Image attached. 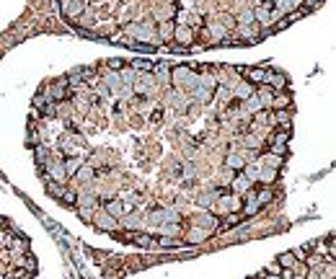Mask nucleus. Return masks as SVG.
I'll use <instances>...</instances> for the list:
<instances>
[{
  "label": "nucleus",
  "mask_w": 336,
  "mask_h": 279,
  "mask_svg": "<svg viewBox=\"0 0 336 279\" xmlns=\"http://www.w3.org/2000/svg\"><path fill=\"white\" fill-rule=\"evenodd\" d=\"M122 34H130V39L134 44H142V47H160V39H158V29L153 26V21H145V23H127Z\"/></svg>",
  "instance_id": "1"
},
{
  "label": "nucleus",
  "mask_w": 336,
  "mask_h": 279,
  "mask_svg": "<svg viewBox=\"0 0 336 279\" xmlns=\"http://www.w3.org/2000/svg\"><path fill=\"white\" fill-rule=\"evenodd\" d=\"M171 86L179 88V91H192L199 86V73L192 65H176L171 67Z\"/></svg>",
  "instance_id": "2"
},
{
  "label": "nucleus",
  "mask_w": 336,
  "mask_h": 279,
  "mask_svg": "<svg viewBox=\"0 0 336 279\" xmlns=\"http://www.w3.org/2000/svg\"><path fill=\"white\" fill-rule=\"evenodd\" d=\"M148 222L153 225V230L163 222H181V212L176 210V207H160V210H153L148 215Z\"/></svg>",
  "instance_id": "3"
},
{
  "label": "nucleus",
  "mask_w": 336,
  "mask_h": 279,
  "mask_svg": "<svg viewBox=\"0 0 336 279\" xmlns=\"http://www.w3.org/2000/svg\"><path fill=\"white\" fill-rule=\"evenodd\" d=\"M86 3L83 0H60V13H62V19H65L67 23H75L80 16H83L86 11Z\"/></svg>",
  "instance_id": "4"
},
{
  "label": "nucleus",
  "mask_w": 336,
  "mask_h": 279,
  "mask_svg": "<svg viewBox=\"0 0 336 279\" xmlns=\"http://www.w3.org/2000/svg\"><path fill=\"white\" fill-rule=\"evenodd\" d=\"M42 171H44L42 173L44 181H54V184H65L67 181V173H65V168H62V160H49Z\"/></svg>",
  "instance_id": "5"
},
{
  "label": "nucleus",
  "mask_w": 336,
  "mask_h": 279,
  "mask_svg": "<svg viewBox=\"0 0 336 279\" xmlns=\"http://www.w3.org/2000/svg\"><path fill=\"white\" fill-rule=\"evenodd\" d=\"M93 225H96L98 230H104V233H112V236H116V233L122 230L119 220H114L112 215H106V212H98V215H93Z\"/></svg>",
  "instance_id": "6"
},
{
  "label": "nucleus",
  "mask_w": 336,
  "mask_h": 279,
  "mask_svg": "<svg viewBox=\"0 0 336 279\" xmlns=\"http://www.w3.org/2000/svg\"><path fill=\"white\" fill-rule=\"evenodd\" d=\"M238 73L246 75V83H251L253 88L264 86V80H267V67H259V65H253V67H238Z\"/></svg>",
  "instance_id": "7"
},
{
  "label": "nucleus",
  "mask_w": 336,
  "mask_h": 279,
  "mask_svg": "<svg viewBox=\"0 0 336 279\" xmlns=\"http://www.w3.org/2000/svg\"><path fill=\"white\" fill-rule=\"evenodd\" d=\"M194 42H197V31H192L189 26H176V31H174L176 47H194Z\"/></svg>",
  "instance_id": "8"
},
{
  "label": "nucleus",
  "mask_w": 336,
  "mask_h": 279,
  "mask_svg": "<svg viewBox=\"0 0 336 279\" xmlns=\"http://www.w3.org/2000/svg\"><path fill=\"white\" fill-rule=\"evenodd\" d=\"M217 225H220V220H217L212 212H207V210H204V212H199V215H197L194 228H202V230H207V233H212V236H215V233H217Z\"/></svg>",
  "instance_id": "9"
},
{
  "label": "nucleus",
  "mask_w": 336,
  "mask_h": 279,
  "mask_svg": "<svg viewBox=\"0 0 336 279\" xmlns=\"http://www.w3.org/2000/svg\"><path fill=\"white\" fill-rule=\"evenodd\" d=\"M153 78L158 86H171V65L168 62H153Z\"/></svg>",
  "instance_id": "10"
},
{
  "label": "nucleus",
  "mask_w": 336,
  "mask_h": 279,
  "mask_svg": "<svg viewBox=\"0 0 336 279\" xmlns=\"http://www.w3.org/2000/svg\"><path fill=\"white\" fill-rule=\"evenodd\" d=\"M246 163H248V160H246V152H238V150H235V152H228V155H225V168L235 171V173H241V171L246 168Z\"/></svg>",
  "instance_id": "11"
},
{
  "label": "nucleus",
  "mask_w": 336,
  "mask_h": 279,
  "mask_svg": "<svg viewBox=\"0 0 336 279\" xmlns=\"http://www.w3.org/2000/svg\"><path fill=\"white\" fill-rule=\"evenodd\" d=\"M253 91H256V88H253L251 83H246V80H243V83H233L230 86V98H235V101H246V98H251L253 96Z\"/></svg>",
  "instance_id": "12"
},
{
  "label": "nucleus",
  "mask_w": 336,
  "mask_h": 279,
  "mask_svg": "<svg viewBox=\"0 0 336 279\" xmlns=\"http://www.w3.org/2000/svg\"><path fill=\"white\" fill-rule=\"evenodd\" d=\"M267 124H271L274 129H290L292 127V119H290V111H271Z\"/></svg>",
  "instance_id": "13"
},
{
  "label": "nucleus",
  "mask_w": 336,
  "mask_h": 279,
  "mask_svg": "<svg viewBox=\"0 0 336 279\" xmlns=\"http://www.w3.org/2000/svg\"><path fill=\"white\" fill-rule=\"evenodd\" d=\"M101 83L106 86L109 96H119V88H122V78H119V73H114V70H106Z\"/></svg>",
  "instance_id": "14"
},
{
  "label": "nucleus",
  "mask_w": 336,
  "mask_h": 279,
  "mask_svg": "<svg viewBox=\"0 0 336 279\" xmlns=\"http://www.w3.org/2000/svg\"><path fill=\"white\" fill-rule=\"evenodd\" d=\"M264 86H269L271 91H282V88L287 86V75L279 73V70H267V80Z\"/></svg>",
  "instance_id": "15"
},
{
  "label": "nucleus",
  "mask_w": 336,
  "mask_h": 279,
  "mask_svg": "<svg viewBox=\"0 0 336 279\" xmlns=\"http://www.w3.org/2000/svg\"><path fill=\"white\" fill-rule=\"evenodd\" d=\"M251 186H253V184H251L243 173H235V178H230V192H233V194H238V196H243Z\"/></svg>",
  "instance_id": "16"
},
{
  "label": "nucleus",
  "mask_w": 336,
  "mask_h": 279,
  "mask_svg": "<svg viewBox=\"0 0 336 279\" xmlns=\"http://www.w3.org/2000/svg\"><path fill=\"white\" fill-rule=\"evenodd\" d=\"M290 104H292V96H290V93H282V91H274V96H271V104H269V109H274V111H285Z\"/></svg>",
  "instance_id": "17"
},
{
  "label": "nucleus",
  "mask_w": 336,
  "mask_h": 279,
  "mask_svg": "<svg viewBox=\"0 0 336 279\" xmlns=\"http://www.w3.org/2000/svg\"><path fill=\"white\" fill-rule=\"evenodd\" d=\"M11 264L16 266V269H23V272H36V258L31 256V254H23V256H16Z\"/></svg>",
  "instance_id": "18"
},
{
  "label": "nucleus",
  "mask_w": 336,
  "mask_h": 279,
  "mask_svg": "<svg viewBox=\"0 0 336 279\" xmlns=\"http://www.w3.org/2000/svg\"><path fill=\"white\" fill-rule=\"evenodd\" d=\"M86 163V158H80V155H70V158H65L62 160V168H65V173H67V178L70 176H75L78 173V168Z\"/></svg>",
  "instance_id": "19"
},
{
  "label": "nucleus",
  "mask_w": 336,
  "mask_h": 279,
  "mask_svg": "<svg viewBox=\"0 0 336 279\" xmlns=\"http://www.w3.org/2000/svg\"><path fill=\"white\" fill-rule=\"evenodd\" d=\"M75 178H78V184H93V178H96V168L90 166V163H83V166L78 168Z\"/></svg>",
  "instance_id": "20"
},
{
  "label": "nucleus",
  "mask_w": 336,
  "mask_h": 279,
  "mask_svg": "<svg viewBox=\"0 0 336 279\" xmlns=\"http://www.w3.org/2000/svg\"><path fill=\"white\" fill-rule=\"evenodd\" d=\"M243 148H246V150H261V148H264L267 145V140L264 137H261V134H243Z\"/></svg>",
  "instance_id": "21"
},
{
  "label": "nucleus",
  "mask_w": 336,
  "mask_h": 279,
  "mask_svg": "<svg viewBox=\"0 0 336 279\" xmlns=\"http://www.w3.org/2000/svg\"><path fill=\"white\" fill-rule=\"evenodd\" d=\"M174 31H176V21L174 19H171V21H160V31H158L160 44L163 42H174Z\"/></svg>",
  "instance_id": "22"
},
{
  "label": "nucleus",
  "mask_w": 336,
  "mask_h": 279,
  "mask_svg": "<svg viewBox=\"0 0 336 279\" xmlns=\"http://www.w3.org/2000/svg\"><path fill=\"white\" fill-rule=\"evenodd\" d=\"M156 233H160L163 238H179L181 233V222H163L156 228Z\"/></svg>",
  "instance_id": "23"
},
{
  "label": "nucleus",
  "mask_w": 336,
  "mask_h": 279,
  "mask_svg": "<svg viewBox=\"0 0 336 279\" xmlns=\"http://www.w3.org/2000/svg\"><path fill=\"white\" fill-rule=\"evenodd\" d=\"M104 212L112 215L114 220H122V217H124V204H122L119 199H109V202L104 204Z\"/></svg>",
  "instance_id": "24"
},
{
  "label": "nucleus",
  "mask_w": 336,
  "mask_h": 279,
  "mask_svg": "<svg viewBox=\"0 0 336 279\" xmlns=\"http://www.w3.org/2000/svg\"><path fill=\"white\" fill-rule=\"evenodd\" d=\"M189 101H199V104H210L212 101V91H207V88L202 86H197L189 91Z\"/></svg>",
  "instance_id": "25"
},
{
  "label": "nucleus",
  "mask_w": 336,
  "mask_h": 279,
  "mask_svg": "<svg viewBox=\"0 0 336 279\" xmlns=\"http://www.w3.org/2000/svg\"><path fill=\"white\" fill-rule=\"evenodd\" d=\"M34 158H36V163H39L42 168L52 160V148H47V145H36L34 148Z\"/></svg>",
  "instance_id": "26"
},
{
  "label": "nucleus",
  "mask_w": 336,
  "mask_h": 279,
  "mask_svg": "<svg viewBox=\"0 0 336 279\" xmlns=\"http://www.w3.org/2000/svg\"><path fill=\"white\" fill-rule=\"evenodd\" d=\"M267 145H287L290 140V129H274L271 132V137H264Z\"/></svg>",
  "instance_id": "27"
},
{
  "label": "nucleus",
  "mask_w": 336,
  "mask_h": 279,
  "mask_svg": "<svg viewBox=\"0 0 336 279\" xmlns=\"http://www.w3.org/2000/svg\"><path fill=\"white\" fill-rule=\"evenodd\" d=\"M243 111L246 114H253L256 116L259 111H267L264 106H261V101H259V96H251V98H246V101H243Z\"/></svg>",
  "instance_id": "28"
},
{
  "label": "nucleus",
  "mask_w": 336,
  "mask_h": 279,
  "mask_svg": "<svg viewBox=\"0 0 336 279\" xmlns=\"http://www.w3.org/2000/svg\"><path fill=\"white\" fill-rule=\"evenodd\" d=\"M127 238H130V243H137L142 248H156V243H153V238L148 233H132V236H127Z\"/></svg>",
  "instance_id": "29"
},
{
  "label": "nucleus",
  "mask_w": 336,
  "mask_h": 279,
  "mask_svg": "<svg viewBox=\"0 0 336 279\" xmlns=\"http://www.w3.org/2000/svg\"><path fill=\"white\" fill-rule=\"evenodd\" d=\"M223 202H225V210H228V212H241V207H243V199H241L238 194L223 196Z\"/></svg>",
  "instance_id": "30"
},
{
  "label": "nucleus",
  "mask_w": 336,
  "mask_h": 279,
  "mask_svg": "<svg viewBox=\"0 0 336 279\" xmlns=\"http://www.w3.org/2000/svg\"><path fill=\"white\" fill-rule=\"evenodd\" d=\"M212 233H207V230H202V228H192L186 233V243H202V240H207Z\"/></svg>",
  "instance_id": "31"
},
{
  "label": "nucleus",
  "mask_w": 336,
  "mask_h": 279,
  "mask_svg": "<svg viewBox=\"0 0 336 279\" xmlns=\"http://www.w3.org/2000/svg\"><path fill=\"white\" fill-rule=\"evenodd\" d=\"M238 222H241V212H228V215H225V222H223V225H217V233L230 230V228H235Z\"/></svg>",
  "instance_id": "32"
},
{
  "label": "nucleus",
  "mask_w": 336,
  "mask_h": 279,
  "mask_svg": "<svg viewBox=\"0 0 336 279\" xmlns=\"http://www.w3.org/2000/svg\"><path fill=\"white\" fill-rule=\"evenodd\" d=\"M277 181V171L274 168H261V173H259V184H264V186H271Z\"/></svg>",
  "instance_id": "33"
},
{
  "label": "nucleus",
  "mask_w": 336,
  "mask_h": 279,
  "mask_svg": "<svg viewBox=\"0 0 336 279\" xmlns=\"http://www.w3.org/2000/svg\"><path fill=\"white\" fill-rule=\"evenodd\" d=\"M295 264H297V258L292 256V251H287V254H279V256H277V266H279V269H292Z\"/></svg>",
  "instance_id": "34"
},
{
  "label": "nucleus",
  "mask_w": 336,
  "mask_h": 279,
  "mask_svg": "<svg viewBox=\"0 0 336 279\" xmlns=\"http://www.w3.org/2000/svg\"><path fill=\"white\" fill-rule=\"evenodd\" d=\"M44 189H47V194L49 196H54V199H60L62 194H65V184H54V181H44Z\"/></svg>",
  "instance_id": "35"
},
{
  "label": "nucleus",
  "mask_w": 336,
  "mask_h": 279,
  "mask_svg": "<svg viewBox=\"0 0 336 279\" xmlns=\"http://www.w3.org/2000/svg\"><path fill=\"white\" fill-rule=\"evenodd\" d=\"M130 67H132L137 75H140V73H153V62H150V60H132Z\"/></svg>",
  "instance_id": "36"
},
{
  "label": "nucleus",
  "mask_w": 336,
  "mask_h": 279,
  "mask_svg": "<svg viewBox=\"0 0 336 279\" xmlns=\"http://www.w3.org/2000/svg\"><path fill=\"white\" fill-rule=\"evenodd\" d=\"M271 196H274V189L271 186H264V189H256V202L259 204H267V202H271Z\"/></svg>",
  "instance_id": "37"
},
{
  "label": "nucleus",
  "mask_w": 336,
  "mask_h": 279,
  "mask_svg": "<svg viewBox=\"0 0 336 279\" xmlns=\"http://www.w3.org/2000/svg\"><path fill=\"white\" fill-rule=\"evenodd\" d=\"M261 158H264V166H267V168H274V171H279V166L285 163V158H279V155H271V152H264V155H261Z\"/></svg>",
  "instance_id": "38"
},
{
  "label": "nucleus",
  "mask_w": 336,
  "mask_h": 279,
  "mask_svg": "<svg viewBox=\"0 0 336 279\" xmlns=\"http://www.w3.org/2000/svg\"><path fill=\"white\" fill-rule=\"evenodd\" d=\"M235 23L238 26H256V21H253V11H243L235 16Z\"/></svg>",
  "instance_id": "39"
},
{
  "label": "nucleus",
  "mask_w": 336,
  "mask_h": 279,
  "mask_svg": "<svg viewBox=\"0 0 336 279\" xmlns=\"http://www.w3.org/2000/svg\"><path fill=\"white\" fill-rule=\"evenodd\" d=\"M78 215L83 217L86 222H93V215H96V207H78Z\"/></svg>",
  "instance_id": "40"
},
{
  "label": "nucleus",
  "mask_w": 336,
  "mask_h": 279,
  "mask_svg": "<svg viewBox=\"0 0 336 279\" xmlns=\"http://www.w3.org/2000/svg\"><path fill=\"white\" fill-rule=\"evenodd\" d=\"M267 148V152H271V155H279V158H285L287 155V145H264Z\"/></svg>",
  "instance_id": "41"
},
{
  "label": "nucleus",
  "mask_w": 336,
  "mask_h": 279,
  "mask_svg": "<svg viewBox=\"0 0 336 279\" xmlns=\"http://www.w3.org/2000/svg\"><path fill=\"white\" fill-rule=\"evenodd\" d=\"M156 246H158V248H179L181 243H179V238H160Z\"/></svg>",
  "instance_id": "42"
},
{
  "label": "nucleus",
  "mask_w": 336,
  "mask_h": 279,
  "mask_svg": "<svg viewBox=\"0 0 336 279\" xmlns=\"http://www.w3.org/2000/svg\"><path fill=\"white\" fill-rule=\"evenodd\" d=\"M124 67V62L119 57H112V60H106V70H114V73H119V70Z\"/></svg>",
  "instance_id": "43"
},
{
  "label": "nucleus",
  "mask_w": 336,
  "mask_h": 279,
  "mask_svg": "<svg viewBox=\"0 0 336 279\" xmlns=\"http://www.w3.org/2000/svg\"><path fill=\"white\" fill-rule=\"evenodd\" d=\"M124 230H137L140 228V220L137 217H124V222H119Z\"/></svg>",
  "instance_id": "44"
},
{
  "label": "nucleus",
  "mask_w": 336,
  "mask_h": 279,
  "mask_svg": "<svg viewBox=\"0 0 336 279\" xmlns=\"http://www.w3.org/2000/svg\"><path fill=\"white\" fill-rule=\"evenodd\" d=\"M285 3H287V11L292 13V11H303V3H305V0H285Z\"/></svg>",
  "instance_id": "45"
},
{
  "label": "nucleus",
  "mask_w": 336,
  "mask_h": 279,
  "mask_svg": "<svg viewBox=\"0 0 336 279\" xmlns=\"http://www.w3.org/2000/svg\"><path fill=\"white\" fill-rule=\"evenodd\" d=\"M60 202H62V204H67V207H70L72 202H75V192H70V189H65V194H62V196H60Z\"/></svg>",
  "instance_id": "46"
},
{
  "label": "nucleus",
  "mask_w": 336,
  "mask_h": 279,
  "mask_svg": "<svg viewBox=\"0 0 336 279\" xmlns=\"http://www.w3.org/2000/svg\"><path fill=\"white\" fill-rule=\"evenodd\" d=\"M181 176H184L186 181H192V178H194V166H192V163H186L184 171H181Z\"/></svg>",
  "instance_id": "47"
},
{
  "label": "nucleus",
  "mask_w": 336,
  "mask_h": 279,
  "mask_svg": "<svg viewBox=\"0 0 336 279\" xmlns=\"http://www.w3.org/2000/svg\"><path fill=\"white\" fill-rule=\"evenodd\" d=\"M326 3V0H305V8H308V11H315V8H318V5H323Z\"/></svg>",
  "instance_id": "48"
},
{
  "label": "nucleus",
  "mask_w": 336,
  "mask_h": 279,
  "mask_svg": "<svg viewBox=\"0 0 336 279\" xmlns=\"http://www.w3.org/2000/svg\"><path fill=\"white\" fill-rule=\"evenodd\" d=\"M220 23L225 26V29H233V26H235V16H230V13H228V16H223V21H220Z\"/></svg>",
  "instance_id": "49"
},
{
  "label": "nucleus",
  "mask_w": 336,
  "mask_h": 279,
  "mask_svg": "<svg viewBox=\"0 0 336 279\" xmlns=\"http://www.w3.org/2000/svg\"><path fill=\"white\" fill-rule=\"evenodd\" d=\"M292 277H295L292 269H279V279H292Z\"/></svg>",
  "instance_id": "50"
},
{
  "label": "nucleus",
  "mask_w": 336,
  "mask_h": 279,
  "mask_svg": "<svg viewBox=\"0 0 336 279\" xmlns=\"http://www.w3.org/2000/svg\"><path fill=\"white\" fill-rule=\"evenodd\" d=\"M292 256H295V258H303V261H305V256H308V248H295V251H292Z\"/></svg>",
  "instance_id": "51"
},
{
  "label": "nucleus",
  "mask_w": 336,
  "mask_h": 279,
  "mask_svg": "<svg viewBox=\"0 0 336 279\" xmlns=\"http://www.w3.org/2000/svg\"><path fill=\"white\" fill-rule=\"evenodd\" d=\"M308 279H323V277H321V272H318V266H313L311 272H308Z\"/></svg>",
  "instance_id": "52"
},
{
  "label": "nucleus",
  "mask_w": 336,
  "mask_h": 279,
  "mask_svg": "<svg viewBox=\"0 0 336 279\" xmlns=\"http://www.w3.org/2000/svg\"><path fill=\"white\" fill-rule=\"evenodd\" d=\"M261 279H279L277 274H269V277H261Z\"/></svg>",
  "instance_id": "53"
}]
</instances>
